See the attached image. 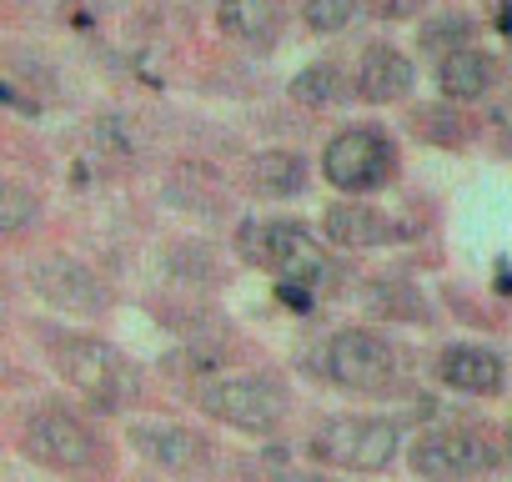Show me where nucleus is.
I'll return each mask as SVG.
<instances>
[{
  "instance_id": "nucleus-1",
  "label": "nucleus",
  "mask_w": 512,
  "mask_h": 482,
  "mask_svg": "<svg viewBox=\"0 0 512 482\" xmlns=\"http://www.w3.org/2000/svg\"><path fill=\"white\" fill-rule=\"evenodd\" d=\"M41 342H46L51 367L61 372V382L71 392H81L86 402H96L106 412H121V407L141 402L146 377L121 347H111L101 337H86V332H46Z\"/></svg>"
},
{
  "instance_id": "nucleus-2",
  "label": "nucleus",
  "mask_w": 512,
  "mask_h": 482,
  "mask_svg": "<svg viewBox=\"0 0 512 482\" xmlns=\"http://www.w3.org/2000/svg\"><path fill=\"white\" fill-rule=\"evenodd\" d=\"M236 247L251 267L272 272L277 282H297L307 292H327L337 282V262L327 252V241L297 221V216H267V221H246Z\"/></svg>"
},
{
  "instance_id": "nucleus-3",
  "label": "nucleus",
  "mask_w": 512,
  "mask_h": 482,
  "mask_svg": "<svg viewBox=\"0 0 512 482\" xmlns=\"http://www.w3.org/2000/svg\"><path fill=\"white\" fill-rule=\"evenodd\" d=\"M196 407L236 432H277L287 417V387L267 372H226V377H206L196 382Z\"/></svg>"
},
{
  "instance_id": "nucleus-4",
  "label": "nucleus",
  "mask_w": 512,
  "mask_h": 482,
  "mask_svg": "<svg viewBox=\"0 0 512 482\" xmlns=\"http://www.w3.org/2000/svg\"><path fill=\"white\" fill-rule=\"evenodd\" d=\"M307 452L322 462V467H337V472H357V477H372V472H387L402 452V427L392 417H327L312 427V442Z\"/></svg>"
},
{
  "instance_id": "nucleus-5",
  "label": "nucleus",
  "mask_w": 512,
  "mask_h": 482,
  "mask_svg": "<svg viewBox=\"0 0 512 482\" xmlns=\"http://www.w3.org/2000/svg\"><path fill=\"white\" fill-rule=\"evenodd\" d=\"M307 367H312L322 382L342 387V392H382V387H392L397 372H402L397 347H392L387 337L367 332V327H342V332H332V337L312 352Z\"/></svg>"
},
{
  "instance_id": "nucleus-6",
  "label": "nucleus",
  "mask_w": 512,
  "mask_h": 482,
  "mask_svg": "<svg viewBox=\"0 0 512 482\" xmlns=\"http://www.w3.org/2000/svg\"><path fill=\"white\" fill-rule=\"evenodd\" d=\"M21 452L36 457L41 467H56V472H71V477H86V472H101L106 452H101V437L61 412V407H31L26 422H21Z\"/></svg>"
},
{
  "instance_id": "nucleus-7",
  "label": "nucleus",
  "mask_w": 512,
  "mask_h": 482,
  "mask_svg": "<svg viewBox=\"0 0 512 482\" xmlns=\"http://www.w3.org/2000/svg\"><path fill=\"white\" fill-rule=\"evenodd\" d=\"M392 141L372 126H347L322 146V176L327 186L347 191V196H367L377 186L392 181Z\"/></svg>"
},
{
  "instance_id": "nucleus-8",
  "label": "nucleus",
  "mask_w": 512,
  "mask_h": 482,
  "mask_svg": "<svg viewBox=\"0 0 512 482\" xmlns=\"http://www.w3.org/2000/svg\"><path fill=\"white\" fill-rule=\"evenodd\" d=\"M502 462V447L487 442V432H472V427H437V432H422L412 447H407V467L427 482H452V477H482Z\"/></svg>"
},
{
  "instance_id": "nucleus-9",
  "label": "nucleus",
  "mask_w": 512,
  "mask_h": 482,
  "mask_svg": "<svg viewBox=\"0 0 512 482\" xmlns=\"http://www.w3.org/2000/svg\"><path fill=\"white\" fill-rule=\"evenodd\" d=\"M31 292L46 302V307H56V312H66V317H106L111 312V287L81 262V257H66V252H46V257H36L31 262Z\"/></svg>"
},
{
  "instance_id": "nucleus-10",
  "label": "nucleus",
  "mask_w": 512,
  "mask_h": 482,
  "mask_svg": "<svg viewBox=\"0 0 512 482\" xmlns=\"http://www.w3.org/2000/svg\"><path fill=\"white\" fill-rule=\"evenodd\" d=\"M126 442H131L151 467H161V472H171V477H196V472L211 467L206 437L191 432V427H181V422H161V417L131 422V427H126Z\"/></svg>"
},
{
  "instance_id": "nucleus-11",
  "label": "nucleus",
  "mask_w": 512,
  "mask_h": 482,
  "mask_svg": "<svg viewBox=\"0 0 512 482\" xmlns=\"http://www.w3.org/2000/svg\"><path fill=\"white\" fill-rule=\"evenodd\" d=\"M417 86V71L412 61L397 51V46H367L357 56V76H352V91L367 101V106H397L407 101Z\"/></svg>"
},
{
  "instance_id": "nucleus-12",
  "label": "nucleus",
  "mask_w": 512,
  "mask_h": 482,
  "mask_svg": "<svg viewBox=\"0 0 512 482\" xmlns=\"http://www.w3.org/2000/svg\"><path fill=\"white\" fill-rule=\"evenodd\" d=\"M432 372H437L442 387L467 392V397H497L502 382H507V367H502L497 352H487V347H462V342H457V347H442V352L432 357Z\"/></svg>"
},
{
  "instance_id": "nucleus-13",
  "label": "nucleus",
  "mask_w": 512,
  "mask_h": 482,
  "mask_svg": "<svg viewBox=\"0 0 512 482\" xmlns=\"http://www.w3.org/2000/svg\"><path fill=\"white\" fill-rule=\"evenodd\" d=\"M322 236L342 252H372V247L397 241V226L367 201H332L322 211Z\"/></svg>"
},
{
  "instance_id": "nucleus-14",
  "label": "nucleus",
  "mask_w": 512,
  "mask_h": 482,
  "mask_svg": "<svg viewBox=\"0 0 512 482\" xmlns=\"http://www.w3.org/2000/svg\"><path fill=\"white\" fill-rule=\"evenodd\" d=\"M497 86H502V61L492 51L462 46V51L437 61V91L447 101H487Z\"/></svg>"
},
{
  "instance_id": "nucleus-15",
  "label": "nucleus",
  "mask_w": 512,
  "mask_h": 482,
  "mask_svg": "<svg viewBox=\"0 0 512 482\" xmlns=\"http://www.w3.org/2000/svg\"><path fill=\"white\" fill-rule=\"evenodd\" d=\"M216 26L236 46H272L282 31V0H216Z\"/></svg>"
},
{
  "instance_id": "nucleus-16",
  "label": "nucleus",
  "mask_w": 512,
  "mask_h": 482,
  "mask_svg": "<svg viewBox=\"0 0 512 482\" xmlns=\"http://www.w3.org/2000/svg\"><path fill=\"white\" fill-rule=\"evenodd\" d=\"M251 181L267 196H302L307 191V156L302 151H262L251 161Z\"/></svg>"
},
{
  "instance_id": "nucleus-17",
  "label": "nucleus",
  "mask_w": 512,
  "mask_h": 482,
  "mask_svg": "<svg viewBox=\"0 0 512 482\" xmlns=\"http://www.w3.org/2000/svg\"><path fill=\"white\" fill-rule=\"evenodd\" d=\"M292 101L297 106H312V111H322V106H332L337 96H342V71L332 66V61H312V66H302L297 76H292Z\"/></svg>"
},
{
  "instance_id": "nucleus-18",
  "label": "nucleus",
  "mask_w": 512,
  "mask_h": 482,
  "mask_svg": "<svg viewBox=\"0 0 512 482\" xmlns=\"http://www.w3.org/2000/svg\"><path fill=\"white\" fill-rule=\"evenodd\" d=\"M472 16H462V11H442V16H432V21H422V36H417V46L427 51V56H452V51H462L467 41H472Z\"/></svg>"
},
{
  "instance_id": "nucleus-19",
  "label": "nucleus",
  "mask_w": 512,
  "mask_h": 482,
  "mask_svg": "<svg viewBox=\"0 0 512 482\" xmlns=\"http://www.w3.org/2000/svg\"><path fill=\"white\" fill-rule=\"evenodd\" d=\"M36 221H41V196L21 181H0V231L26 236Z\"/></svg>"
},
{
  "instance_id": "nucleus-20",
  "label": "nucleus",
  "mask_w": 512,
  "mask_h": 482,
  "mask_svg": "<svg viewBox=\"0 0 512 482\" xmlns=\"http://www.w3.org/2000/svg\"><path fill=\"white\" fill-rule=\"evenodd\" d=\"M357 6H362V0H302V21L317 36H342L357 21Z\"/></svg>"
},
{
  "instance_id": "nucleus-21",
  "label": "nucleus",
  "mask_w": 512,
  "mask_h": 482,
  "mask_svg": "<svg viewBox=\"0 0 512 482\" xmlns=\"http://www.w3.org/2000/svg\"><path fill=\"white\" fill-rule=\"evenodd\" d=\"M417 136L442 141V146H462V141H467V126H462V116L447 111V106H422V111H417Z\"/></svg>"
},
{
  "instance_id": "nucleus-22",
  "label": "nucleus",
  "mask_w": 512,
  "mask_h": 482,
  "mask_svg": "<svg viewBox=\"0 0 512 482\" xmlns=\"http://www.w3.org/2000/svg\"><path fill=\"white\" fill-rule=\"evenodd\" d=\"M367 11L377 21H412V16L427 11V0H367Z\"/></svg>"
},
{
  "instance_id": "nucleus-23",
  "label": "nucleus",
  "mask_w": 512,
  "mask_h": 482,
  "mask_svg": "<svg viewBox=\"0 0 512 482\" xmlns=\"http://www.w3.org/2000/svg\"><path fill=\"white\" fill-rule=\"evenodd\" d=\"M76 11H91V16H106V11H116L121 0H71Z\"/></svg>"
},
{
  "instance_id": "nucleus-24",
  "label": "nucleus",
  "mask_w": 512,
  "mask_h": 482,
  "mask_svg": "<svg viewBox=\"0 0 512 482\" xmlns=\"http://www.w3.org/2000/svg\"><path fill=\"white\" fill-rule=\"evenodd\" d=\"M497 31L512 41V0H502V6H497Z\"/></svg>"
},
{
  "instance_id": "nucleus-25",
  "label": "nucleus",
  "mask_w": 512,
  "mask_h": 482,
  "mask_svg": "<svg viewBox=\"0 0 512 482\" xmlns=\"http://www.w3.org/2000/svg\"><path fill=\"white\" fill-rule=\"evenodd\" d=\"M287 482H322V477H297V472H292V477H287Z\"/></svg>"
},
{
  "instance_id": "nucleus-26",
  "label": "nucleus",
  "mask_w": 512,
  "mask_h": 482,
  "mask_svg": "<svg viewBox=\"0 0 512 482\" xmlns=\"http://www.w3.org/2000/svg\"><path fill=\"white\" fill-rule=\"evenodd\" d=\"M507 457H512V422H507Z\"/></svg>"
},
{
  "instance_id": "nucleus-27",
  "label": "nucleus",
  "mask_w": 512,
  "mask_h": 482,
  "mask_svg": "<svg viewBox=\"0 0 512 482\" xmlns=\"http://www.w3.org/2000/svg\"><path fill=\"white\" fill-rule=\"evenodd\" d=\"M452 482H477V477H452Z\"/></svg>"
}]
</instances>
